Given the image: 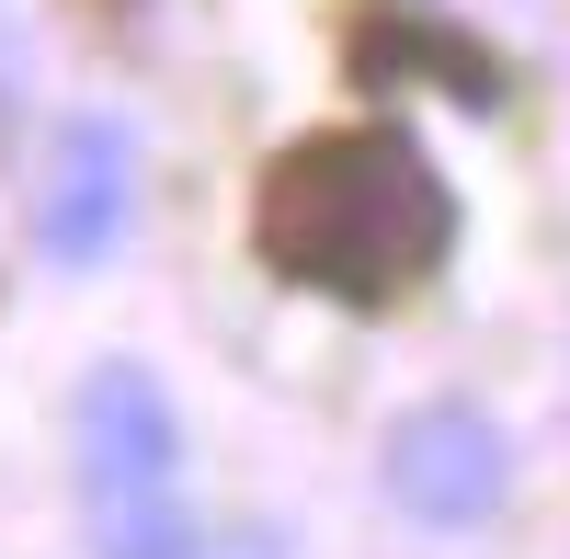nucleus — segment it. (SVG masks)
Segmentation results:
<instances>
[{"mask_svg":"<svg viewBox=\"0 0 570 559\" xmlns=\"http://www.w3.org/2000/svg\"><path fill=\"white\" fill-rule=\"evenodd\" d=\"M252 241L285 286H320V297H400L445 263L456 241V195L434 183V160L411 149L400 126H331V137H297L263 195H252Z\"/></svg>","mask_w":570,"mask_h":559,"instance_id":"1","label":"nucleus"},{"mask_svg":"<svg viewBox=\"0 0 570 559\" xmlns=\"http://www.w3.org/2000/svg\"><path fill=\"white\" fill-rule=\"evenodd\" d=\"M69 434H80V491H91V514L171 502V457H183V434H171V400H160L149 365H91Z\"/></svg>","mask_w":570,"mask_h":559,"instance_id":"2","label":"nucleus"},{"mask_svg":"<svg viewBox=\"0 0 570 559\" xmlns=\"http://www.w3.org/2000/svg\"><path fill=\"white\" fill-rule=\"evenodd\" d=\"M513 491V445L491 411H468V400H422L400 411V434H389V502L422 526H480L491 502Z\"/></svg>","mask_w":570,"mask_h":559,"instance_id":"3","label":"nucleus"},{"mask_svg":"<svg viewBox=\"0 0 570 559\" xmlns=\"http://www.w3.org/2000/svg\"><path fill=\"white\" fill-rule=\"evenodd\" d=\"M137 217V137L115 115H69L58 149H46V183H35V252L46 263H104Z\"/></svg>","mask_w":570,"mask_h":559,"instance_id":"4","label":"nucleus"},{"mask_svg":"<svg viewBox=\"0 0 570 559\" xmlns=\"http://www.w3.org/2000/svg\"><path fill=\"white\" fill-rule=\"evenodd\" d=\"M104 559H195V526L171 514V502H137V514H91Z\"/></svg>","mask_w":570,"mask_h":559,"instance_id":"5","label":"nucleus"},{"mask_svg":"<svg viewBox=\"0 0 570 559\" xmlns=\"http://www.w3.org/2000/svg\"><path fill=\"white\" fill-rule=\"evenodd\" d=\"M228 559H274V537H240V548H228Z\"/></svg>","mask_w":570,"mask_h":559,"instance_id":"6","label":"nucleus"}]
</instances>
